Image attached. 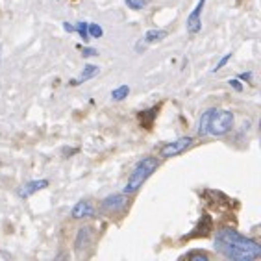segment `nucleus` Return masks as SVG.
Returning a JSON list of instances; mask_svg holds the SVG:
<instances>
[{
    "label": "nucleus",
    "mask_w": 261,
    "mask_h": 261,
    "mask_svg": "<svg viewBox=\"0 0 261 261\" xmlns=\"http://www.w3.org/2000/svg\"><path fill=\"white\" fill-rule=\"evenodd\" d=\"M215 248L231 261H254L261 257L259 243L245 237L234 228H222L217 231Z\"/></svg>",
    "instance_id": "nucleus-1"
},
{
    "label": "nucleus",
    "mask_w": 261,
    "mask_h": 261,
    "mask_svg": "<svg viewBox=\"0 0 261 261\" xmlns=\"http://www.w3.org/2000/svg\"><path fill=\"white\" fill-rule=\"evenodd\" d=\"M231 128H234V113L228 111V109H217V108L206 109L198 123L200 135L220 137V135H226Z\"/></svg>",
    "instance_id": "nucleus-2"
},
{
    "label": "nucleus",
    "mask_w": 261,
    "mask_h": 261,
    "mask_svg": "<svg viewBox=\"0 0 261 261\" xmlns=\"http://www.w3.org/2000/svg\"><path fill=\"white\" fill-rule=\"evenodd\" d=\"M158 169V158H143L135 165L133 172L130 174L128 182H126V187H124V195H133L135 191H139V187H143V184L154 174V170Z\"/></svg>",
    "instance_id": "nucleus-3"
},
{
    "label": "nucleus",
    "mask_w": 261,
    "mask_h": 261,
    "mask_svg": "<svg viewBox=\"0 0 261 261\" xmlns=\"http://www.w3.org/2000/svg\"><path fill=\"white\" fill-rule=\"evenodd\" d=\"M191 147H193V137H180L176 141H170V143L163 144L159 154H161V158H174L178 154H184Z\"/></svg>",
    "instance_id": "nucleus-4"
},
{
    "label": "nucleus",
    "mask_w": 261,
    "mask_h": 261,
    "mask_svg": "<svg viewBox=\"0 0 261 261\" xmlns=\"http://www.w3.org/2000/svg\"><path fill=\"white\" fill-rule=\"evenodd\" d=\"M128 206V195H111L108 198L102 200V210L106 213H119V211H123L124 208Z\"/></svg>",
    "instance_id": "nucleus-5"
},
{
    "label": "nucleus",
    "mask_w": 261,
    "mask_h": 261,
    "mask_svg": "<svg viewBox=\"0 0 261 261\" xmlns=\"http://www.w3.org/2000/svg\"><path fill=\"white\" fill-rule=\"evenodd\" d=\"M206 0H198L196 8L193 10L189 17H187V32L189 34H198L202 30V21H200V15H202V10H204Z\"/></svg>",
    "instance_id": "nucleus-6"
},
{
    "label": "nucleus",
    "mask_w": 261,
    "mask_h": 261,
    "mask_svg": "<svg viewBox=\"0 0 261 261\" xmlns=\"http://www.w3.org/2000/svg\"><path fill=\"white\" fill-rule=\"evenodd\" d=\"M48 180H34V182H28V184H24L21 187V189L17 191V195L21 196V198H30L32 195H36L37 191L45 189V187H48Z\"/></svg>",
    "instance_id": "nucleus-7"
},
{
    "label": "nucleus",
    "mask_w": 261,
    "mask_h": 261,
    "mask_svg": "<svg viewBox=\"0 0 261 261\" xmlns=\"http://www.w3.org/2000/svg\"><path fill=\"white\" fill-rule=\"evenodd\" d=\"M72 219H89V217L95 215V208H93L91 202H87V200H82V202H78L74 208H72Z\"/></svg>",
    "instance_id": "nucleus-8"
},
{
    "label": "nucleus",
    "mask_w": 261,
    "mask_h": 261,
    "mask_svg": "<svg viewBox=\"0 0 261 261\" xmlns=\"http://www.w3.org/2000/svg\"><path fill=\"white\" fill-rule=\"evenodd\" d=\"M98 72H100V69H98L97 65H85V67H83L82 74H80V78H76V80H71V82H69V85H72V87L80 85V83H83V82H87V80L95 78Z\"/></svg>",
    "instance_id": "nucleus-9"
},
{
    "label": "nucleus",
    "mask_w": 261,
    "mask_h": 261,
    "mask_svg": "<svg viewBox=\"0 0 261 261\" xmlns=\"http://www.w3.org/2000/svg\"><path fill=\"white\" fill-rule=\"evenodd\" d=\"M91 239H93L91 228H80V230H78L76 241H74L76 250H85L87 246L91 245Z\"/></svg>",
    "instance_id": "nucleus-10"
},
{
    "label": "nucleus",
    "mask_w": 261,
    "mask_h": 261,
    "mask_svg": "<svg viewBox=\"0 0 261 261\" xmlns=\"http://www.w3.org/2000/svg\"><path fill=\"white\" fill-rule=\"evenodd\" d=\"M211 228H213V222H211V217L210 215H202V219H200V222H198V226H196L195 230V234H191L189 236V239L191 237H206L208 234L211 231Z\"/></svg>",
    "instance_id": "nucleus-11"
},
{
    "label": "nucleus",
    "mask_w": 261,
    "mask_h": 261,
    "mask_svg": "<svg viewBox=\"0 0 261 261\" xmlns=\"http://www.w3.org/2000/svg\"><path fill=\"white\" fill-rule=\"evenodd\" d=\"M156 117H158V106H154V108L147 109V111H141V115H139V123H141V126L147 130L152 128L154 121H156Z\"/></svg>",
    "instance_id": "nucleus-12"
},
{
    "label": "nucleus",
    "mask_w": 261,
    "mask_h": 261,
    "mask_svg": "<svg viewBox=\"0 0 261 261\" xmlns=\"http://www.w3.org/2000/svg\"><path fill=\"white\" fill-rule=\"evenodd\" d=\"M167 37V30H149L144 34V45H154V43L163 41Z\"/></svg>",
    "instance_id": "nucleus-13"
},
{
    "label": "nucleus",
    "mask_w": 261,
    "mask_h": 261,
    "mask_svg": "<svg viewBox=\"0 0 261 261\" xmlns=\"http://www.w3.org/2000/svg\"><path fill=\"white\" fill-rule=\"evenodd\" d=\"M130 95V87L128 85H121V87H117V89H113L111 91V98L113 100H124V98L128 97Z\"/></svg>",
    "instance_id": "nucleus-14"
},
{
    "label": "nucleus",
    "mask_w": 261,
    "mask_h": 261,
    "mask_svg": "<svg viewBox=\"0 0 261 261\" xmlns=\"http://www.w3.org/2000/svg\"><path fill=\"white\" fill-rule=\"evenodd\" d=\"M182 259H191V261H210V256L206 254V252H189V254H185V256H182Z\"/></svg>",
    "instance_id": "nucleus-15"
},
{
    "label": "nucleus",
    "mask_w": 261,
    "mask_h": 261,
    "mask_svg": "<svg viewBox=\"0 0 261 261\" xmlns=\"http://www.w3.org/2000/svg\"><path fill=\"white\" fill-rule=\"evenodd\" d=\"M87 32H89V37H95V39H100L104 36V30L100 24H87Z\"/></svg>",
    "instance_id": "nucleus-16"
},
{
    "label": "nucleus",
    "mask_w": 261,
    "mask_h": 261,
    "mask_svg": "<svg viewBox=\"0 0 261 261\" xmlns=\"http://www.w3.org/2000/svg\"><path fill=\"white\" fill-rule=\"evenodd\" d=\"M124 2H126V6L133 11H141L144 6H147V0H124Z\"/></svg>",
    "instance_id": "nucleus-17"
},
{
    "label": "nucleus",
    "mask_w": 261,
    "mask_h": 261,
    "mask_svg": "<svg viewBox=\"0 0 261 261\" xmlns=\"http://www.w3.org/2000/svg\"><path fill=\"white\" fill-rule=\"evenodd\" d=\"M87 24H89V22H78V24H76V32L80 34V37H82L83 41H89V32H87Z\"/></svg>",
    "instance_id": "nucleus-18"
},
{
    "label": "nucleus",
    "mask_w": 261,
    "mask_h": 261,
    "mask_svg": "<svg viewBox=\"0 0 261 261\" xmlns=\"http://www.w3.org/2000/svg\"><path fill=\"white\" fill-rule=\"evenodd\" d=\"M230 60H231V52H230V54H226V56L222 57V60H220L219 63H217V67H215V69H213V71H215V72H217V71H220V69H222V67H224L226 63L230 62Z\"/></svg>",
    "instance_id": "nucleus-19"
},
{
    "label": "nucleus",
    "mask_w": 261,
    "mask_h": 261,
    "mask_svg": "<svg viewBox=\"0 0 261 261\" xmlns=\"http://www.w3.org/2000/svg\"><path fill=\"white\" fill-rule=\"evenodd\" d=\"M98 52L95 50V48H91V46H83V50H82V56L83 57H91V56H97Z\"/></svg>",
    "instance_id": "nucleus-20"
},
{
    "label": "nucleus",
    "mask_w": 261,
    "mask_h": 261,
    "mask_svg": "<svg viewBox=\"0 0 261 261\" xmlns=\"http://www.w3.org/2000/svg\"><path fill=\"white\" fill-rule=\"evenodd\" d=\"M239 80H245V82L250 83L252 82V72H243V74H239Z\"/></svg>",
    "instance_id": "nucleus-21"
},
{
    "label": "nucleus",
    "mask_w": 261,
    "mask_h": 261,
    "mask_svg": "<svg viewBox=\"0 0 261 261\" xmlns=\"http://www.w3.org/2000/svg\"><path fill=\"white\" fill-rule=\"evenodd\" d=\"M230 85L236 89V91H243V85H241L239 80H230Z\"/></svg>",
    "instance_id": "nucleus-22"
},
{
    "label": "nucleus",
    "mask_w": 261,
    "mask_h": 261,
    "mask_svg": "<svg viewBox=\"0 0 261 261\" xmlns=\"http://www.w3.org/2000/svg\"><path fill=\"white\" fill-rule=\"evenodd\" d=\"M63 30L69 32V34H72V32H76V26L69 24V22H63Z\"/></svg>",
    "instance_id": "nucleus-23"
},
{
    "label": "nucleus",
    "mask_w": 261,
    "mask_h": 261,
    "mask_svg": "<svg viewBox=\"0 0 261 261\" xmlns=\"http://www.w3.org/2000/svg\"><path fill=\"white\" fill-rule=\"evenodd\" d=\"M78 149H65L63 150V156H72V154H76Z\"/></svg>",
    "instance_id": "nucleus-24"
}]
</instances>
